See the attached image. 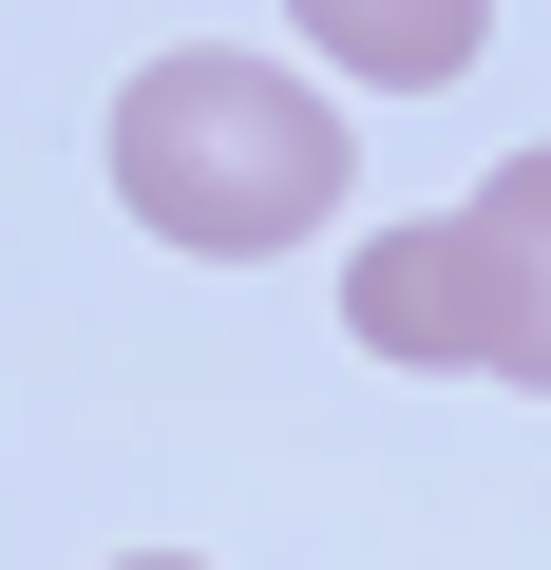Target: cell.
<instances>
[{"label": "cell", "mask_w": 551, "mask_h": 570, "mask_svg": "<svg viewBox=\"0 0 551 570\" xmlns=\"http://www.w3.org/2000/svg\"><path fill=\"white\" fill-rule=\"evenodd\" d=\"M362 190V115L305 96L286 58H247V39H171L115 77V209L190 266H266V247H305L324 209Z\"/></svg>", "instance_id": "1"}, {"label": "cell", "mask_w": 551, "mask_h": 570, "mask_svg": "<svg viewBox=\"0 0 551 570\" xmlns=\"http://www.w3.org/2000/svg\"><path fill=\"white\" fill-rule=\"evenodd\" d=\"M343 343H362V362H419V381H494V324H475V247H456V209L343 247Z\"/></svg>", "instance_id": "2"}, {"label": "cell", "mask_w": 551, "mask_h": 570, "mask_svg": "<svg viewBox=\"0 0 551 570\" xmlns=\"http://www.w3.org/2000/svg\"><path fill=\"white\" fill-rule=\"evenodd\" d=\"M456 247H475V324H494V381H513V400H551V153H513V171L456 209Z\"/></svg>", "instance_id": "3"}, {"label": "cell", "mask_w": 551, "mask_h": 570, "mask_svg": "<svg viewBox=\"0 0 551 570\" xmlns=\"http://www.w3.org/2000/svg\"><path fill=\"white\" fill-rule=\"evenodd\" d=\"M286 20H305L324 77H362V96H437V77L494 39V0H286Z\"/></svg>", "instance_id": "4"}, {"label": "cell", "mask_w": 551, "mask_h": 570, "mask_svg": "<svg viewBox=\"0 0 551 570\" xmlns=\"http://www.w3.org/2000/svg\"><path fill=\"white\" fill-rule=\"evenodd\" d=\"M115 570H209V551H115Z\"/></svg>", "instance_id": "5"}]
</instances>
